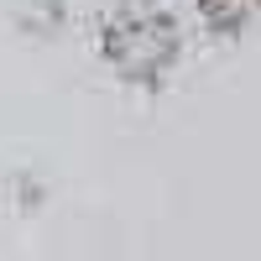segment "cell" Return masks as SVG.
Returning a JSON list of instances; mask_svg holds the SVG:
<instances>
[{"instance_id":"1","label":"cell","mask_w":261,"mask_h":261,"mask_svg":"<svg viewBox=\"0 0 261 261\" xmlns=\"http://www.w3.org/2000/svg\"><path fill=\"white\" fill-rule=\"evenodd\" d=\"M193 6H199L204 21H214V27H241L261 0H193Z\"/></svg>"}]
</instances>
